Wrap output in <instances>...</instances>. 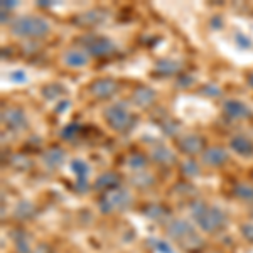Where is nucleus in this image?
Instances as JSON below:
<instances>
[{
  "label": "nucleus",
  "instance_id": "9b49d317",
  "mask_svg": "<svg viewBox=\"0 0 253 253\" xmlns=\"http://www.w3.org/2000/svg\"><path fill=\"white\" fill-rule=\"evenodd\" d=\"M224 112L233 118H243V117L250 115V110H248V107H245L242 101H236V100L226 101V103H224Z\"/></svg>",
  "mask_w": 253,
  "mask_h": 253
},
{
  "label": "nucleus",
  "instance_id": "412c9836",
  "mask_svg": "<svg viewBox=\"0 0 253 253\" xmlns=\"http://www.w3.org/2000/svg\"><path fill=\"white\" fill-rule=\"evenodd\" d=\"M157 69L161 73H166V75H172V73H175L179 69V63H174V61H159L157 64Z\"/></svg>",
  "mask_w": 253,
  "mask_h": 253
},
{
  "label": "nucleus",
  "instance_id": "7ed1b4c3",
  "mask_svg": "<svg viewBox=\"0 0 253 253\" xmlns=\"http://www.w3.org/2000/svg\"><path fill=\"white\" fill-rule=\"evenodd\" d=\"M12 32L22 38H41L49 32V24L41 17L27 15V17H19L12 24Z\"/></svg>",
  "mask_w": 253,
  "mask_h": 253
},
{
  "label": "nucleus",
  "instance_id": "f257e3e1",
  "mask_svg": "<svg viewBox=\"0 0 253 253\" xmlns=\"http://www.w3.org/2000/svg\"><path fill=\"white\" fill-rule=\"evenodd\" d=\"M167 231H169L170 238H174L187 252H198L205 245L194 226L186 219H172L167 226Z\"/></svg>",
  "mask_w": 253,
  "mask_h": 253
},
{
  "label": "nucleus",
  "instance_id": "c756f323",
  "mask_svg": "<svg viewBox=\"0 0 253 253\" xmlns=\"http://www.w3.org/2000/svg\"><path fill=\"white\" fill-rule=\"evenodd\" d=\"M10 78L14 80V81H17V83H20V81L24 83V81L27 80V78H26V73H24V71H14V73L10 75Z\"/></svg>",
  "mask_w": 253,
  "mask_h": 253
},
{
  "label": "nucleus",
  "instance_id": "f03ea898",
  "mask_svg": "<svg viewBox=\"0 0 253 253\" xmlns=\"http://www.w3.org/2000/svg\"><path fill=\"white\" fill-rule=\"evenodd\" d=\"M191 214L199 224L201 230L208 231V233H214L216 230L224 226L226 223V216L219 208L208 206L205 203H193L191 205Z\"/></svg>",
  "mask_w": 253,
  "mask_h": 253
},
{
  "label": "nucleus",
  "instance_id": "c85d7f7f",
  "mask_svg": "<svg viewBox=\"0 0 253 253\" xmlns=\"http://www.w3.org/2000/svg\"><path fill=\"white\" fill-rule=\"evenodd\" d=\"M210 26L213 27L214 31H219L223 27V19L221 17H213L210 20Z\"/></svg>",
  "mask_w": 253,
  "mask_h": 253
},
{
  "label": "nucleus",
  "instance_id": "6ab92c4d",
  "mask_svg": "<svg viewBox=\"0 0 253 253\" xmlns=\"http://www.w3.org/2000/svg\"><path fill=\"white\" fill-rule=\"evenodd\" d=\"M15 240V248H17L19 253H31V245H29V240L24 233H15L14 236Z\"/></svg>",
  "mask_w": 253,
  "mask_h": 253
},
{
  "label": "nucleus",
  "instance_id": "ddd939ff",
  "mask_svg": "<svg viewBox=\"0 0 253 253\" xmlns=\"http://www.w3.org/2000/svg\"><path fill=\"white\" fill-rule=\"evenodd\" d=\"M203 159H205V162H206V164H210V166H221L223 162H226L228 154H226V150H224V149H218V147H216V149L206 150Z\"/></svg>",
  "mask_w": 253,
  "mask_h": 253
},
{
  "label": "nucleus",
  "instance_id": "a878e982",
  "mask_svg": "<svg viewBox=\"0 0 253 253\" xmlns=\"http://www.w3.org/2000/svg\"><path fill=\"white\" fill-rule=\"evenodd\" d=\"M242 235L248 242H253V223H245L242 226Z\"/></svg>",
  "mask_w": 253,
  "mask_h": 253
},
{
  "label": "nucleus",
  "instance_id": "72a5a7b5",
  "mask_svg": "<svg viewBox=\"0 0 253 253\" xmlns=\"http://www.w3.org/2000/svg\"><path fill=\"white\" fill-rule=\"evenodd\" d=\"M248 83H250V84H252V86H253V73H252V75H250V76H248Z\"/></svg>",
  "mask_w": 253,
  "mask_h": 253
},
{
  "label": "nucleus",
  "instance_id": "b1692460",
  "mask_svg": "<svg viewBox=\"0 0 253 253\" xmlns=\"http://www.w3.org/2000/svg\"><path fill=\"white\" fill-rule=\"evenodd\" d=\"M32 211H34V208H32L29 203H20V205L17 206V210H15V214L26 219L32 214Z\"/></svg>",
  "mask_w": 253,
  "mask_h": 253
},
{
  "label": "nucleus",
  "instance_id": "473e14b6",
  "mask_svg": "<svg viewBox=\"0 0 253 253\" xmlns=\"http://www.w3.org/2000/svg\"><path fill=\"white\" fill-rule=\"evenodd\" d=\"M17 5V2H2V7L5 9V7H15Z\"/></svg>",
  "mask_w": 253,
  "mask_h": 253
},
{
  "label": "nucleus",
  "instance_id": "0eeeda50",
  "mask_svg": "<svg viewBox=\"0 0 253 253\" xmlns=\"http://www.w3.org/2000/svg\"><path fill=\"white\" fill-rule=\"evenodd\" d=\"M89 91L98 98H108L117 91V83L112 80H98L89 86Z\"/></svg>",
  "mask_w": 253,
  "mask_h": 253
},
{
  "label": "nucleus",
  "instance_id": "20e7f679",
  "mask_svg": "<svg viewBox=\"0 0 253 253\" xmlns=\"http://www.w3.org/2000/svg\"><path fill=\"white\" fill-rule=\"evenodd\" d=\"M130 201H132V198H130L128 191L117 187V189L107 191V193L103 194V198H101V201H100V210L103 211V213H110V211H115V210H124V208L130 205Z\"/></svg>",
  "mask_w": 253,
  "mask_h": 253
},
{
  "label": "nucleus",
  "instance_id": "1a4fd4ad",
  "mask_svg": "<svg viewBox=\"0 0 253 253\" xmlns=\"http://www.w3.org/2000/svg\"><path fill=\"white\" fill-rule=\"evenodd\" d=\"M3 122H7V125L12 126V128H26L27 125L26 117L20 110H7L3 113Z\"/></svg>",
  "mask_w": 253,
  "mask_h": 253
},
{
  "label": "nucleus",
  "instance_id": "a211bd4d",
  "mask_svg": "<svg viewBox=\"0 0 253 253\" xmlns=\"http://www.w3.org/2000/svg\"><path fill=\"white\" fill-rule=\"evenodd\" d=\"M73 172H75L76 175H78V182L80 181H86V175L89 174V167L88 164H84L83 161H75L71 166Z\"/></svg>",
  "mask_w": 253,
  "mask_h": 253
},
{
  "label": "nucleus",
  "instance_id": "393cba45",
  "mask_svg": "<svg viewBox=\"0 0 253 253\" xmlns=\"http://www.w3.org/2000/svg\"><path fill=\"white\" fill-rule=\"evenodd\" d=\"M182 172H184L187 177H194V175L199 174V167L196 166V162H186L184 166H182Z\"/></svg>",
  "mask_w": 253,
  "mask_h": 253
},
{
  "label": "nucleus",
  "instance_id": "f3484780",
  "mask_svg": "<svg viewBox=\"0 0 253 253\" xmlns=\"http://www.w3.org/2000/svg\"><path fill=\"white\" fill-rule=\"evenodd\" d=\"M152 157L156 159L157 162H161V164H166V162H172L174 161V154L170 152L169 149H164V147H161V149H156L152 152Z\"/></svg>",
  "mask_w": 253,
  "mask_h": 253
},
{
  "label": "nucleus",
  "instance_id": "6e6552de",
  "mask_svg": "<svg viewBox=\"0 0 253 253\" xmlns=\"http://www.w3.org/2000/svg\"><path fill=\"white\" fill-rule=\"evenodd\" d=\"M231 149H233L236 154L243 156V157L253 156V142L250 140V138H247L243 135H238V137L231 138Z\"/></svg>",
  "mask_w": 253,
  "mask_h": 253
},
{
  "label": "nucleus",
  "instance_id": "dca6fc26",
  "mask_svg": "<svg viewBox=\"0 0 253 253\" xmlns=\"http://www.w3.org/2000/svg\"><path fill=\"white\" fill-rule=\"evenodd\" d=\"M64 161V152L59 149H51L44 154V162L47 167H58Z\"/></svg>",
  "mask_w": 253,
  "mask_h": 253
},
{
  "label": "nucleus",
  "instance_id": "423d86ee",
  "mask_svg": "<svg viewBox=\"0 0 253 253\" xmlns=\"http://www.w3.org/2000/svg\"><path fill=\"white\" fill-rule=\"evenodd\" d=\"M115 46L112 44V41L105 39V38H98L86 42V51L93 56H105L108 52H112Z\"/></svg>",
  "mask_w": 253,
  "mask_h": 253
},
{
  "label": "nucleus",
  "instance_id": "aec40b11",
  "mask_svg": "<svg viewBox=\"0 0 253 253\" xmlns=\"http://www.w3.org/2000/svg\"><path fill=\"white\" fill-rule=\"evenodd\" d=\"M235 194L245 201H253V187L248 184H238L235 187Z\"/></svg>",
  "mask_w": 253,
  "mask_h": 253
},
{
  "label": "nucleus",
  "instance_id": "bb28decb",
  "mask_svg": "<svg viewBox=\"0 0 253 253\" xmlns=\"http://www.w3.org/2000/svg\"><path fill=\"white\" fill-rule=\"evenodd\" d=\"M128 164L132 167H144L145 164V159L142 156H138V154H135V156H130L128 159Z\"/></svg>",
  "mask_w": 253,
  "mask_h": 253
},
{
  "label": "nucleus",
  "instance_id": "2eb2a0df",
  "mask_svg": "<svg viewBox=\"0 0 253 253\" xmlns=\"http://www.w3.org/2000/svg\"><path fill=\"white\" fill-rule=\"evenodd\" d=\"M154 96H156L154 89H150V88H147V86L138 88L137 91L133 93V100H135L138 105H149V103H152Z\"/></svg>",
  "mask_w": 253,
  "mask_h": 253
},
{
  "label": "nucleus",
  "instance_id": "f8f14e48",
  "mask_svg": "<svg viewBox=\"0 0 253 253\" xmlns=\"http://www.w3.org/2000/svg\"><path fill=\"white\" fill-rule=\"evenodd\" d=\"M118 184H120V179H118V175L117 174H103V175H100V177L96 179V182H95V187L96 189H101V191H112V189H117Z\"/></svg>",
  "mask_w": 253,
  "mask_h": 253
},
{
  "label": "nucleus",
  "instance_id": "2f4dec72",
  "mask_svg": "<svg viewBox=\"0 0 253 253\" xmlns=\"http://www.w3.org/2000/svg\"><path fill=\"white\" fill-rule=\"evenodd\" d=\"M205 91H208L210 95H219V88L213 86V84H210V86L205 88Z\"/></svg>",
  "mask_w": 253,
  "mask_h": 253
},
{
  "label": "nucleus",
  "instance_id": "4be33fe9",
  "mask_svg": "<svg viewBox=\"0 0 253 253\" xmlns=\"http://www.w3.org/2000/svg\"><path fill=\"white\" fill-rule=\"evenodd\" d=\"M145 214H147V218H150V219H161L162 216L166 214V210L162 206H159V205H152V206H149L145 210Z\"/></svg>",
  "mask_w": 253,
  "mask_h": 253
},
{
  "label": "nucleus",
  "instance_id": "5701e85b",
  "mask_svg": "<svg viewBox=\"0 0 253 253\" xmlns=\"http://www.w3.org/2000/svg\"><path fill=\"white\" fill-rule=\"evenodd\" d=\"M150 243H152L154 250L159 253H175L174 248L167 242H164V240H150Z\"/></svg>",
  "mask_w": 253,
  "mask_h": 253
},
{
  "label": "nucleus",
  "instance_id": "cd10ccee",
  "mask_svg": "<svg viewBox=\"0 0 253 253\" xmlns=\"http://www.w3.org/2000/svg\"><path fill=\"white\" fill-rule=\"evenodd\" d=\"M235 39H236V42H238L242 47H252V41L248 39V38H245L243 34H240V32L235 36Z\"/></svg>",
  "mask_w": 253,
  "mask_h": 253
},
{
  "label": "nucleus",
  "instance_id": "39448f33",
  "mask_svg": "<svg viewBox=\"0 0 253 253\" xmlns=\"http://www.w3.org/2000/svg\"><path fill=\"white\" fill-rule=\"evenodd\" d=\"M105 118H107V122L112 128L124 130L130 122V113H128V110L125 108L124 103H117V105H112L110 108H107Z\"/></svg>",
  "mask_w": 253,
  "mask_h": 253
},
{
  "label": "nucleus",
  "instance_id": "7c9ffc66",
  "mask_svg": "<svg viewBox=\"0 0 253 253\" xmlns=\"http://www.w3.org/2000/svg\"><path fill=\"white\" fill-rule=\"evenodd\" d=\"M76 130H78V125H69V126H66V128L63 130V137L66 138H71V133H75Z\"/></svg>",
  "mask_w": 253,
  "mask_h": 253
},
{
  "label": "nucleus",
  "instance_id": "4468645a",
  "mask_svg": "<svg viewBox=\"0 0 253 253\" xmlns=\"http://www.w3.org/2000/svg\"><path fill=\"white\" fill-rule=\"evenodd\" d=\"M64 63L68 66H73V68H80V66H84L88 63V58L80 51H68L64 54Z\"/></svg>",
  "mask_w": 253,
  "mask_h": 253
},
{
  "label": "nucleus",
  "instance_id": "9d476101",
  "mask_svg": "<svg viewBox=\"0 0 253 253\" xmlns=\"http://www.w3.org/2000/svg\"><path fill=\"white\" fill-rule=\"evenodd\" d=\"M179 145H181V149L184 150V152L196 154V152H199V150H203V147H205V140L198 135H189V137L182 138V140L179 142Z\"/></svg>",
  "mask_w": 253,
  "mask_h": 253
}]
</instances>
